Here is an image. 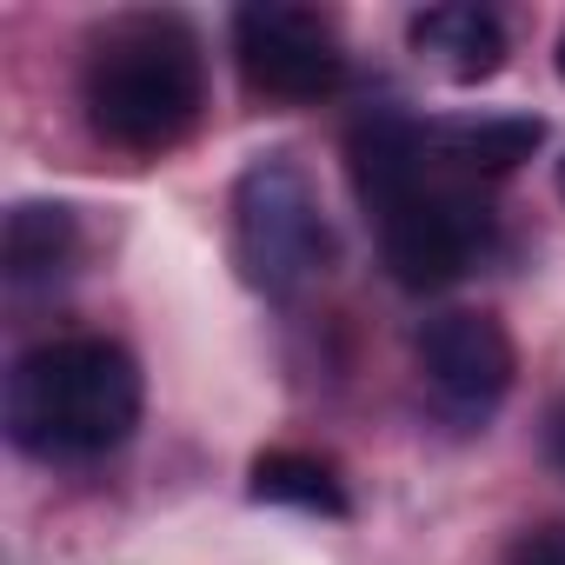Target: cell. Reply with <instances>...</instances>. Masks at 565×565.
Instances as JSON below:
<instances>
[{"label":"cell","instance_id":"obj_9","mask_svg":"<svg viewBox=\"0 0 565 565\" xmlns=\"http://www.w3.org/2000/svg\"><path fill=\"white\" fill-rule=\"evenodd\" d=\"M539 140H545V127L532 114H459V120L426 127V153L452 173H472V180L512 173L519 160L539 153Z\"/></svg>","mask_w":565,"mask_h":565},{"label":"cell","instance_id":"obj_8","mask_svg":"<svg viewBox=\"0 0 565 565\" xmlns=\"http://www.w3.org/2000/svg\"><path fill=\"white\" fill-rule=\"evenodd\" d=\"M406 41L419 61H433L446 81L472 87V81H492L505 67V28L492 8H466V0H452V8H426L406 21Z\"/></svg>","mask_w":565,"mask_h":565},{"label":"cell","instance_id":"obj_10","mask_svg":"<svg viewBox=\"0 0 565 565\" xmlns=\"http://www.w3.org/2000/svg\"><path fill=\"white\" fill-rule=\"evenodd\" d=\"M81 246V220L61 200H21L8 206V226H0V266L8 279H47L74 259Z\"/></svg>","mask_w":565,"mask_h":565},{"label":"cell","instance_id":"obj_1","mask_svg":"<svg viewBox=\"0 0 565 565\" xmlns=\"http://www.w3.org/2000/svg\"><path fill=\"white\" fill-rule=\"evenodd\" d=\"M81 100H87V127L120 153L180 147L206 100L200 41L173 14H127L107 34H94Z\"/></svg>","mask_w":565,"mask_h":565},{"label":"cell","instance_id":"obj_2","mask_svg":"<svg viewBox=\"0 0 565 565\" xmlns=\"http://www.w3.org/2000/svg\"><path fill=\"white\" fill-rule=\"evenodd\" d=\"M140 426V360L120 340H47L8 373V439L34 459H94Z\"/></svg>","mask_w":565,"mask_h":565},{"label":"cell","instance_id":"obj_7","mask_svg":"<svg viewBox=\"0 0 565 565\" xmlns=\"http://www.w3.org/2000/svg\"><path fill=\"white\" fill-rule=\"evenodd\" d=\"M347 167H353V186H360L366 213L380 220L393 200H406V193L426 180V167H433L426 127H413V120L393 114V107H373V114L347 134Z\"/></svg>","mask_w":565,"mask_h":565},{"label":"cell","instance_id":"obj_14","mask_svg":"<svg viewBox=\"0 0 565 565\" xmlns=\"http://www.w3.org/2000/svg\"><path fill=\"white\" fill-rule=\"evenodd\" d=\"M552 61H558V81H565V34H558V54H552Z\"/></svg>","mask_w":565,"mask_h":565},{"label":"cell","instance_id":"obj_12","mask_svg":"<svg viewBox=\"0 0 565 565\" xmlns=\"http://www.w3.org/2000/svg\"><path fill=\"white\" fill-rule=\"evenodd\" d=\"M505 565H565V525H539V532H525V539L505 552Z\"/></svg>","mask_w":565,"mask_h":565},{"label":"cell","instance_id":"obj_15","mask_svg":"<svg viewBox=\"0 0 565 565\" xmlns=\"http://www.w3.org/2000/svg\"><path fill=\"white\" fill-rule=\"evenodd\" d=\"M558 200H565V160H558Z\"/></svg>","mask_w":565,"mask_h":565},{"label":"cell","instance_id":"obj_11","mask_svg":"<svg viewBox=\"0 0 565 565\" xmlns=\"http://www.w3.org/2000/svg\"><path fill=\"white\" fill-rule=\"evenodd\" d=\"M246 486H253V499H266V505H300V512H327V519H347V512H353L340 472H333L327 459H313V452H294V446L259 452V459L246 466Z\"/></svg>","mask_w":565,"mask_h":565},{"label":"cell","instance_id":"obj_13","mask_svg":"<svg viewBox=\"0 0 565 565\" xmlns=\"http://www.w3.org/2000/svg\"><path fill=\"white\" fill-rule=\"evenodd\" d=\"M552 459L565 466V413H558V426H552Z\"/></svg>","mask_w":565,"mask_h":565},{"label":"cell","instance_id":"obj_4","mask_svg":"<svg viewBox=\"0 0 565 565\" xmlns=\"http://www.w3.org/2000/svg\"><path fill=\"white\" fill-rule=\"evenodd\" d=\"M233 54L253 94L266 100H327L347 87V47L340 28L320 8H294V0H253L233 14Z\"/></svg>","mask_w":565,"mask_h":565},{"label":"cell","instance_id":"obj_6","mask_svg":"<svg viewBox=\"0 0 565 565\" xmlns=\"http://www.w3.org/2000/svg\"><path fill=\"white\" fill-rule=\"evenodd\" d=\"M419 373L452 413H492L512 393L519 353L492 313H439L419 327Z\"/></svg>","mask_w":565,"mask_h":565},{"label":"cell","instance_id":"obj_3","mask_svg":"<svg viewBox=\"0 0 565 565\" xmlns=\"http://www.w3.org/2000/svg\"><path fill=\"white\" fill-rule=\"evenodd\" d=\"M233 253L259 294H294L333 259L320 186L294 153H259L233 180Z\"/></svg>","mask_w":565,"mask_h":565},{"label":"cell","instance_id":"obj_5","mask_svg":"<svg viewBox=\"0 0 565 565\" xmlns=\"http://www.w3.org/2000/svg\"><path fill=\"white\" fill-rule=\"evenodd\" d=\"M486 233H492V213L466 186L433 173L380 213V253L406 294H439L452 279H466V266L486 253Z\"/></svg>","mask_w":565,"mask_h":565}]
</instances>
